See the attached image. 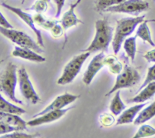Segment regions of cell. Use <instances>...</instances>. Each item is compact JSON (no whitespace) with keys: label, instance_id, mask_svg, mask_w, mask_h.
I'll list each match as a JSON object with an SVG mask.
<instances>
[{"label":"cell","instance_id":"cell-1","mask_svg":"<svg viewBox=\"0 0 155 138\" xmlns=\"http://www.w3.org/2000/svg\"><path fill=\"white\" fill-rule=\"evenodd\" d=\"M114 28L109 24L107 18L98 20L95 22V34L90 45L83 52L107 51L114 38Z\"/></svg>","mask_w":155,"mask_h":138},{"label":"cell","instance_id":"cell-2","mask_svg":"<svg viewBox=\"0 0 155 138\" xmlns=\"http://www.w3.org/2000/svg\"><path fill=\"white\" fill-rule=\"evenodd\" d=\"M145 15L134 17V18H124L117 21V26L112 40V47L115 55L119 52L121 45L127 36H130L136 27L145 21Z\"/></svg>","mask_w":155,"mask_h":138},{"label":"cell","instance_id":"cell-3","mask_svg":"<svg viewBox=\"0 0 155 138\" xmlns=\"http://www.w3.org/2000/svg\"><path fill=\"white\" fill-rule=\"evenodd\" d=\"M18 80L17 66L13 63H8L1 74V91L15 103L22 104V102L17 99L15 96V88Z\"/></svg>","mask_w":155,"mask_h":138},{"label":"cell","instance_id":"cell-4","mask_svg":"<svg viewBox=\"0 0 155 138\" xmlns=\"http://www.w3.org/2000/svg\"><path fill=\"white\" fill-rule=\"evenodd\" d=\"M90 52H83V53L77 55L73 58L66 65L63 70L61 76L57 80L59 85H66L71 83L75 79L77 74L80 72L81 68L86 59L90 56Z\"/></svg>","mask_w":155,"mask_h":138},{"label":"cell","instance_id":"cell-5","mask_svg":"<svg viewBox=\"0 0 155 138\" xmlns=\"http://www.w3.org/2000/svg\"><path fill=\"white\" fill-rule=\"evenodd\" d=\"M141 77L139 73L138 72L136 68L126 65L124 69L121 71L120 74H118L117 77L116 82L113 87L106 93V96L111 95L117 90L124 89V88H130L138 83L140 80Z\"/></svg>","mask_w":155,"mask_h":138},{"label":"cell","instance_id":"cell-6","mask_svg":"<svg viewBox=\"0 0 155 138\" xmlns=\"http://www.w3.org/2000/svg\"><path fill=\"white\" fill-rule=\"evenodd\" d=\"M0 32L3 36L12 41L14 43L17 44L18 46L23 48H29L34 50L38 53L43 52V50L39 45L36 43L30 36L26 34L24 32L19 30H14V29H7L4 27H0Z\"/></svg>","mask_w":155,"mask_h":138},{"label":"cell","instance_id":"cell-7","mask_svg":"<svg viewBox=\"0 0 155 138\" xmlns=\"http://www.w3.org/2000/svg\"><path fill=\"white\" fill-rule=\"evenodd\" d=\"M149 9V3L145 0H126L117 5L110 6L104 12L113 13H126L130 15H138Z\"/></svg>","mask_w":155,"mask_h":138},{"label":"cell","instance_id":"cell-8","mask_svg":"<svg viewBox=\"0 0 155 138\" xmlns=\"http://www.w3.org/2000/svg\"><path fill=\"white\" fill-rule=\"evenodd\" d=\"M18 77L20 91L23 96L26 99L31 102L33 104H36L38 102L40 101V98L35 91L25 68H21L18 70Z\"/></svg>","mask_w":155,"mask_h":138},{"label":"cell","instance_id":"cell-9","mask_svg":"<svg viewBox=\"0 0 155 138\" xmlns=\"http://www.w3.org/2000/svg\"><path fill=\"white\" fill-rule=\"evenodd\" d=\"M2 6H3L4 8H5L6 9L8 10L11 11L12 12H13L14 14H15L16 15H18L24 23L27 24L29 27L30 29L33 30V32L36 34V38H37V42L39 43V45L40 46H44V42H43V39H42V33L39 30H38L36 28V25L34 24V19L33 18V17L30 15V14L27 13V12H24L23 10H21V8H16L14 7V6L10 5H8L5 2H2L1 4Z\"/></svg>","mask_w":155,"mask_h":138},{"label":"cell","instance_id":"cell-10","mask_svg":"<svg viewBox=\"0 0 155 138\" xmlns=\"http://www.w3.org/2000/svg\"><path fill=\"white\" fill-rule=\"evenodd\" d=\"M104 58H105V56H104V52H100L98 54L94 56L93 59L88 65L87 69L83 75V81L85 84H90L97 73L105 65H104Z\"/></svg>","mask_w":155,"mask_h":138},{"label":"cell","instance_id":"cell-11","mask_svg":"<svg viewBox=\"0 0 155 138\" xmlns=\"http://www.w3.org/2000/svg\"><path fill=\"white\" fill-rule=\"evenodd\" d=\"M79 97H80V96L78 95H74V94L68 93H64L62 94V95H60L56 97V98L54 99V101H53L51 104L48 105L47 107H45L43 110H42L41 112H39V113L33 115V118L39 116V115L46 113V112H50V111L64 109L65 106H68V105L71 104V103L75 102Z\"/></svg>","mask_w":155,"mask_h":138},{"label":"cell","instance_id":"cell-12","mask_svg":"<svg viewBox=\"0 0 155 138\" xmlns=\"http://www.w3.org/2000/svg\"><path fill=\"white\" fill-rule=\"evenodd\" d=\"M72 109V107L68 108V109H58V110H52L50 112H46L45 114L39 115V116L33 118L30 121H27V125L30 127H36V126L42 125L44 124H48V123H51L53 121H55L63 117L70 109Z\"/></svg>","mask_w":155,"mask_h":138},{"label":"cell","instance_id":"cell-13","mask_svg":"<svg viewBox=\"0 0 155 138\" xmlns=\"http://www.w3.org/2000/svg\"><path fill=\"white\" fill-rule=\"evenodd\" d=\"M80 2H81V0H77L76 2L71 3L70 8L62 16L61 20V26L64 31H66L67 30L74 27V26L77 25L79 23H82V24L83 23V21H81L77 18V15H75V12H74L75 8Z\"/></svg>","mask_w":155,"mask_h":138},{"label":"cell","instance_id":"cell-14","mask_svg":"<svg viewBox=\"0 0 155 138\" xmlns=\"http://www.w3.org/2000/svg\"><path fill=\"white\" fill-rule=\"evenodd\" d=\"M12 56L14 57L21 58L25 60L38 62V63L44 62L45 61V59L43 56L39 55L38 52H36L34 50L29 48H23L18 45L15 47V49L12 52Z\"/></svg>","mask_w":155,"mask_h":138},{"label":"cell","instance_id":"cell-15","mask_svg":"<svg viewBox=\"0 0 155 138\" xmlns=\"http://www.w3.org/2000/svg\"><path fill=\"white\" fill-rule=\"evenodd\" d=\"M145 105L146 103H139V105H136L124 110L117 120L116 125H122V124L133 123L136 118V115L145 107Z\"/></svg>","mask_w":155,"mask_h":138},{"label":"cell","instance_id":"cell-16","mask_svg":"<svg viewBox=\"0 0 155 138\" xmlns=\"http://www.w3.org/2000/svg\"><path fill=\"white\" fill-rule=\"evenodd\" d=\"M155 95V81L148 83L133 98L128 100V103H142L152 98Z\"/></svg>","mask_w":155,"mask_h":138},{"label":"cell","instance_id":"cell-17","mask_svg":"<svg viewBox=\"0 0 155 138\" xmlns=\"http://www.w3.org/2000/svg\"><path fill=\"white\" fill-rule=\"evenodd\" d=\"M0 121H2L4 122L14 126V127H18L20 130H27V123L24 121L21 117L18 116V115H16V114L0 112Z\"/></svg>","mask_w":155,"mask_h":138},{"label":"cell","instance_id":"cell-18","mask_svg":"<svg viewBox=\"0 0 155 138\" xmlns=\"http://www.w3.org/2000/svg\"><path fill=\"white\" fill-rule=\"evenodd\" d=\"M154 117H155V101L145 109H142L133 123L136 125H139L147 122Z\"/></svg>","mask_w":155,"mask_h":138},{"label":"cell","instance_id":"cell-19","mask_svg":"<svg viewBox=\"0 0 155 138\" xmlns=\"http://www.w3.org/2000/svg\"><path fill=\"white\" fill-rule=\"evenodd\" d=\"M136 36L142 39L145 42H148L151 46H155V43L153 41L151 37V32H150L149 27L148 26V21H144L143 22L139 24L137 30H136Z\"/></svg>","mask_w":155,"mask_h":138},{"label":"cell","instance_id":"cell-20","mask_svg":"<svg viewBox=\"0 0 155 138\" xmlns=\"http://www.w3.org/2000/svg\"><path fill=\"white\" fill-rule=\"evenodd\" d=\"M126 109V105L122 101L120 96V91L117 90L115 92L114 96L112 99L110 105V110L114 115H119L122 113Z\"/></svg>","mask_w":155,"mask_h":138},{"label":"cell","instance_id":"cell-21","mask_svg":"<svg viewBox=\"0 0 155 138\" xmlns=\"http://www.w3.org/2000/svg\"><path fill=\"white\" fill-rule=\"evenodd\" d=\"M0 111L1 112H7V113H12V114H16V115H22V114L26 113V111L24 109H21V107L15 106V105L12 104L5 99L4 97L2 96H0Z\"/></svg>","mask_w":155,"mask_h":138},{"label":"cell","instance_id":"cell-22","mask_svg":"<svg viewBox=\"0 0 155 138\" xmlns=\"http://www.w3.org/2000/svg\"><path fill=\"white\" fill-rule=\"evenodd\" d=\"M136 37L137 36H131L127 38L124 42V49L127 53V56L131 59L132 62H134L136 53Z\"/></svg>","mask_w":155,"mask_h":138},{"label":"cell","instance_id":"cell-23","mask_svg":"<svg viewBox=\"0 0 155 138\" xmlns=\"http://www.w3.org/2000/svg\"><path fill=\"white\" fill-rule=\"evenodd\" d=\"M104 65H107L110 71L113 74H120L122 71V65L114 56H108L104 58Z\"/></svg>","mask_w":155,"mask_h":138},{"label":"cell","instance_id":"cell-24","mask_svg":"<svg viewBox=\"0 0 155 138\" xmlns=\"http://www.w3.org/2000/svg\"><path fill=\"white\" fill-rule=\"evenodd\" d=\"M155 135V128L148 124H143L139 127L138 131L133 136L134 138H144L152 136Z\"/></svg>","mask_w":155,"mask_h":138},{"label":"cell","instance_id":"cell-25","mask_svg":"<svg viewBox=\"0 0 155 138\" xmlns=\"http://www.w3.org/2000/svg\"><path fill=\"white\" fill-rule=\"evenodd\" d=\"M125 1L126 0H96V2H95V8H96L97 11L104 12L107 8L119 5Z\"/></svg>","mask_w":155,"mask_h":138},{"label":"cell","instance_id":"cell-26","mask_svg":"<svg viewBox=\"0 0 155 138\" xmlns=\"http://www.w3.org/2000/svg\"><path fill=\"white\" fill-rule=\"evenodd\" d=\"M48 4V3L44 0H37L30 8H27V10H33L37 13H42L47 10Z\"/></svg>","mask_w":155,"mask_h":138},{"label":"cell","instance_id":"cell-27","mask_svg":"<svg viewBox=\"0 0 155 138\" xmlns=\"http://www.w3.org/2000/svg\"><path fill=\"white\" fill-rule=\"evenodd\" d=\"M153 81H155V64L154 65H152V66L150 67V68H148L146 78H145V80H144L142 84L141 85V86L139 87V92L140 90H142V89H143L146 85H148V83H151V82Z\"/></svg>","mask_w":155,"mask_h":138},{"label":"cell","instance_id":"cell-28","mask_svg":"<svg viewBox=\"0 0 155 138\" xmlns=\"http://www.w3.org/2000/svg\"><path fill=\"white\" fill-rule=\"evenodd\" d=\"M20 130L18 131H14L12 133H7L5 135H2L1 136L2 138H32V137H37L39 136V134H27V133H21L19 132Z\"/></svg>","mask_w":155,"mask_h":138},{"label":"cell","instance_id":"cell-29","mask_svg":"<svg viewBox=\"0 0 155 138\" xmlns=\"http://www.w3.org/2000/svg\"><path fill=\"white\" fill-rule=\"evenodd\" d=\"M18 130H20L18 127H14V126L4 122L2 121H0V135L1 136L4 134H7V133H12L14 131H18Z\"/></svg>","mask_w":155,"mask_h":138},{"label":"cell","instance_id":"cell-30","mask_svg":"<svg viewBox=\"0 0 155 138\" xmlns=\"http://www.w3.org/2000/svg\"><path fill=\"white\" fill-rule=\"evenodd\" d=\"M54 3L56 5V15L55 18H58L60 17L61 13L62 8L64 5L65 0H54Z\"/></svg>","mask_w":155,"mask_h":138},{"label":"cell","instance_id":"cell-31","mask_svg":"<svg viewBox=\"0 0 155 138\" xmlns=\"http://www.w3.org/2000/svg\"><path fill=\"white\" fill-rule=\"evenodd\" d=\"M62 30H64L62 26H60L58 25V24H56L50 30H51V33H52V35L54 37H58V36H61L62 33H63Z\"/></svg>","mask_w":155,"mask_h":138},{"label":"cell","instance_id":"cell-32","mask_svg":"<svg viewBox=\"0 0 155 138\" xmlns=\"http://www.w3.org/2000/svg\"><path fill=\"white\" fill-rule=\"evenodd\" d=\"M0 17H1V19H0V24H1L2 27H4V28L7 29H13V26L7 21L5 18L4 17L2 13H0Z\"/></svg>","mask_w":155,"mask_h":138},{"label":"cell","instance_id":"cell-33","mask_svg":"<svg viewBox=\"0 0 155 138\" xmlns=\"http://www.w3.org/2000/svg\"><path fill=\"white\" fill-rule=\"evenodd\" d=\"M144 58L148 62H155V49L147 52L144 56Z\"/></svg>","mask_w":155,"mask_h":138},{"label":"cell","instance_id":"cell-34","mask_svg":"<svg viewBox=\"0 0 155 138\" xmlns=\"http://www.w3.org/2000/svg\"><path fill=\"white\" fill-rule=\"evenodd\" d=\"M148 22H155V19H152V20H147Z\"/></svg>","mask_w":155,"mask_h":138},{"label":"cell","instance_id":"cell-35","mask_svg":"<svg viewBox=\"0 0 155 138\" xmlns=\"http://www.w3.org/2000/svg\"><path fill=\"white\" fill-rule=\"evenodd\" d=\"M44 1H45V2H48V4H49V3L51 2V0H44Z\"/></svg>","mask_w":155,"mask_h":138},{"label":"cell","instance_id":"cell-36","mask_svg":"<svg viewBox=\"0 0 155 138\" xmlns=\"http://www.w3.org/2000/svg\"><path fill=\"white\" fill-rule=\"evenodd\" d=\"M24 0H23V2H22V3H24Z\"/></svg>","mask_w":155,"mask_h":138}]
</instances>
